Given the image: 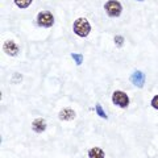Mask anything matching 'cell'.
<instances>
[{
  "label": "cell",
  "mask_w": 158,
  "mask_h": 158,
  "mask_svg": "<svg viewBox=\"0 0 158 158\" xmlns=\"http://www.w3.org/2000/svg\"><path fill=\"white\" fill-rule=\"evenodd\" d=\"M73 29H74V33L77 34L79 37H87L88 34L91 32V25L90 23L87 21V19L85 17H79L74 21V25H73Z\"/></svg>",
  "instance_id": "obj_1"
},
{
  "label": "cell",
  "mask_w": 158,
  "mask_h": 158,
  "mask_svg": "<svg viewBox=\"0 0 158 158\" xmlns=\"http://www.w3.org/2000/svg\"><path fill=\"white\" fill-rule=\"evenodd\" d=\"M104 9H106L108 16L117 17V16H120V13L123 11V7L117 0H108V2L104 4Z\"/></svg>",
  "instance_id": "obj_2"
},
{
  "label": "cell",
  "mask_w": 158,
  "mask_h": 158,
  "mask_svg": "<svg viewBox=\"0 0 158 158\" xmlns=\"http://www.w3.org/2000/svg\"><path fill=\"white\" fill-rule=\"evenodd\" d=\"M37 23L40 27H44V28H50L53 24H54V17L50 12L48 11H42L37 15Z\"/></svg>",
  "instance_id": "obj_3"
},
{
  "label": "cell",
  "mask_w": 158,
  "mask_h": 158,
  "mask_svg": "<svg viewBox=\"0 0 158 158\" xmlns=\"http://www.w3.org/2000/svg\"><path fill=\"white\" fill-rule=\"evenodd\" d=\"M112 102L115 103L117 107H121V108H125L129 106V98L125 92L123 91H115L112 95Z\"/></svg>",
  "instance_id": "obj_4"
},
{
  "label": "cell",
  "mask_w": 158,
  "mask_h": 158,
  "mask_svg": "<svg viewBox=\"0 0 158 158\" xmlns=\"http://www.w3.org/2000/svg\"><path fill=\"white\" fill-rule=\"evenodd\" d=\"M131 81H132V83L136 87L142 88V87H144V85H145V75H144V73L140 71V70H135V73H133L132 77H131Z\"/></svg>",
  "instance_id": "obj_5"
},
{
  "label": "cell",
  "mask_w": 158,
  "mask_h": 158,
  "mask_svg": "<svg viewBox=\"0 0 158 158\" xmlns=\"http://www.w3.org/2000/svg\"><path fill=\"white\" fill-rule=\"evenodd\" d=\"M3 49H4V52H6L8 56H11V57H15V56H17L19 54V46H17V44L13 42V41L4 42Z\"/></svg>",
  "instance_id": "obj_6"
},
{
  "label": "cell",
  "mask_w": 158,
  "mask_h": 158,
  "mask_svg": "<svg viewBox=\"0 0 158 158\" xmlns=\"http://www.w3.org/2000/svg\"><path fill=\"white\" fill-rule=\"evenodd\" d=\"M58 117L61 118L62 121H71L75 118V111L71 110V108H63V110L59 112Z\"/></svg>",
  "instance_id": "obj_7"
},
{
  "label": "cell",
  "mask_w": 158,
  "mask_h": 158,
  "mask_svg": "<svg viewBox=\"0 0 158 158\" xmlns=\"http://www.w3.org/2000/svg\"><path fill=\"white\" fill-rule=\"evenodd\" d=\"M32 129L36 133H42L46 129V121L44 120V118H41V117L34 118L33 123H32Z\"/></svg>",
  "instance_id": "obj_8"
},
{
  "label": "cell",
  "mask_w": 158,
  "mask_h": 158,
  "mask_svg": "<svg viewBox=\"0 0 158 158\" xmlns=\"http://www.w3.org/2000/svg\"><path fill=\"white\" fill-rule=\"evenodd\" d=\"M104 157H106V154L100 148H92V149H90V152H88V158H104Z\"/></svg>",
  "instance_id": "obj_9"
},
{
  "label": "cell",
  "mask_w": 158,
  "mask_h": 158,
  "mask_svg": "<svg viewBox=\"0 0 158 158\" xmlns=\"http://www.w3.org/2000/svg\"><path fill=\"white\" fill-rule=\"evenodd\" d=\"M15 3L19 8H28L32 4V0H15Z\"/></svg>",
  "instance_id": "obj_10"
},
{
  "label": "cell",
  "mask_w": 158,
  "mask_h": 158,
  "mask_svg": "<svg viewBox=\"0 0 158 158\" xmlns=\"http://www.w3.org/2000/svg\"><path fill=\"white\" fill-rule=\"evenodd\" d=\"M95 110H96V113L99 116H100L102 118H104V120H107L108 116H107V113L104 112V110H103V107L99 104V103H96V106H95Z\"/></svg>",
  "instance_id": "obj_11"
},
{
  "label": "cell",
  "mask_w": 158,
  "mask_h": 158,
  "mask_svg": "<svg viewBox=\"0 0 158 158\" xmlns=\"http://www.w3.org/2000/svg\"><path fill=\"white\" fill-rule=\"evenodd\" d=\"M71 58L75 61V63L79 66V65H82V62H83V56L82 54H77V53H71Z\"/></svg>",
  "instance_id": "obj_12"
},
{
  "label": "cell",
  "mask_w": 158,
  "mask_h": 158,
  "mask_svg": "<svg viewBox=\"0 0 158 158\" xmlns=\"http://www.w3.org/2000/svg\"><path fill=\"white\" fill-rule=\"evenodd\" d=\"M115 44L117 48H121L124 45V37L123 36H115Z\"/></svg>",
  "instance_id": "obj_13"
},
{
  "label": "cell",
  "mask_w": 158,
  "mask_h": 158,
  "mask_svg": "<svg viewBox=\"0 0 158 158\" xmlns=\"http://www.w3.org/2000/svg\"><path fill=\"white\" fill-rule=\"evenodd\" d=\"M152 106H153V108H156V110L158 111V95H156L152 99Z\"/></svg>",
  "instance_id": "obj_14"
},
{
  "label": "cell",
  "mask_w": 158,
  "mask_h": 158,
  "mask_svg": "<svg viewBox=\"0 0 158 158\" xmlns=\"http://www.w3.org/2000/svg\"><path fill=\"white\" fill-rule=\"evenodd\" d=\"M20 78H21V74H15V75L12 77V79H13V83H16V82H20V81H21V79H20Z\"/></svg>",
  "instance_id": "obj_15"
},
{
  "label": "cell",
  "mask_w": 158,
  "mask_h": 158,
  "mask_svg": "<svg viewBox=\"0 0 158 158\" xmlns=\"http://www.w3.org/2000/svg\"><path fill=\"white\" fill-rule=\"evenodd\" d=\"M137 2H144V0H137Z\"/></svg>",
  "instance_id": "obj_16"
}]
</instances>
